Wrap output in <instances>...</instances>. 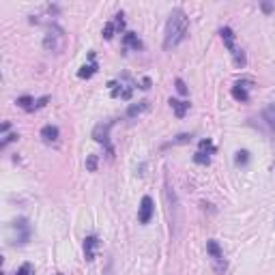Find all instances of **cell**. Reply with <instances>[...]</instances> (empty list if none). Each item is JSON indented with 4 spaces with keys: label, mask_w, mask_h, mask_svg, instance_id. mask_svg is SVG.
I'll return each instance as SVG.
<instances>
[{
    "label": "cell",
    "mask_w": 275,
    "mask_h": 275,
    "mask_svg": "<svg viewBox=\"0 0 275 275\" xmlns=\"http://www.w3.org/2000/svg\"><path fill=\"white\" fill-rule=\"evenodd\" d=\"M189 30V17L183 9H172V13L168 15L166 30H164V49H174L183 39L187 37Z\"/></svg>",
    "instance_id": "6da1fadb"
},
{
    "label": "cell",
    "mask_w": 275,
    "mask_h": 275,
    "mask_svg": "<svg viewBox=\"0 0 275 275\" xmlns=\"http://www.w3.org/2000/svg\"><path fill=\"white\" fill-rule=\"evenodd\" d=\"M164 200H166V211H168V221H170V232L172 237H177L179 234V223H181V215H179V198L174 189L170 187V181L166 179V187H164Z\"/></svg>",
    "instance_id": "7a4b0ae2"
},
{
    "label": "cell",
    "mask_w": 275,
    "mask_h": 275,
    "mask_svg": "<svg viewBox=\"0 0 275 275\" xmlns=\"http://www.w3.org/2000/svg\"><path fill=\"white\" fill-rule=\"evenodd\" d=\"M67 45V35H65V30L60 28L58 24H52L47 28V33L43 37V49L49 54H60L65 49Z\"/></svg>",
    "instance_id": "3957f363"
},
{
    "label": "cell",
    "mask_w": 275,
    "mask_h": 275,
    "mask_svg": "<svg viewBox=\"0 0 275 275\" xmlns=\"http://www.w3.org/2000/svg\"><path fill=\"white\" fill-rule=\"evenodd\" d=\"M30 234H33V228L26 217H17L9 223V241L11 245H24V243L30 241Z\"/></svg>",
    "instance_id": "277c9868"
},
{
    "label": "cell",
    "mask_w": 275,
    "mask_h": 275,
    "mask_svg": "<svg viewBox=\"0 0 275 275\" xmlns=\"http://www.w3.org/2000/svg\"><path fill=\"white\" fill-rule=\"evenodd\" d=\"M219 35H221L223 45H226V47H228V52L232 54L234 65H237V67H245V54H243V49H241V47H237V43H234V39H237V35L232 33V28L223 26V28L219 30Z\"/></svg>",
    "instance_id": "5b68a950"
},
{
    "label": "cell",
    "mask_w": 275,
    "mask_h": 275,
    "mask_svg": "<svg viewBox=\"0 0 275 275\" xmlns=\"http://www.w3.org/2000/svg\"><path fill=\"white\" fill-rule=\"evenodd\" d=\"M114 127V120H106V123H99L95 129H93V138L95 142H99V144H104L106 151H108V155L112 157V153H114V148H112L110 144V129Z\"/></svg>",
    "instance_id": "8992f818"
},
{
    "label": "cell",
    "mask_w": 275,
    "mask_h": 275,
    "mask_svg": "<svg viewBox=\"0 0 275 275\" xmlns=\"http://www.w3.org/2000/svg\"><path fill=\"white\" fill-rule=\"evenodd\" d=\"M207 252H209V256H211V260H213V269H215L217 273L226 271V258H223V252H221L219 243H217L215 239L207 241Z\"/></svg>",
    "instance_id": "52a82bcc"
},
{
    "label": "cell",
    "mask_w": 275,
    "mask_h": 275,
    "mask_svg": "<svg viewBox=\"0 0 275 275\" xmlns=\"http://www.w3.org/2000/svg\"><path fill=\"white\" fill-rule=\"evenodd\" d=\"M153 213H155V207H153V198L144 196L140 202V209H138V221L140 223H148L153 219Z\"/></svg>",
    "instance_id": "ba28073f"
},
{
    "label": "cell",
    "mask_w": 275,
    "mask_h": 275,
    "mask_svg": "<svg viewBox=\"0 0 275 275\" xmlns=\"http://www.w3.org/2000/svg\"><path fill=\"white\" fill-rule=\"evenodd\" d=\"M47 101H49V97H41L39 101H35L33 97H19V99L15 101V104H17L19 108H22V110H26V112H33V110H37V108L45 106Z\"/></svg>",
    "instance_id": "9c48e42d"
},
{
    "label": "cell",
    "mask_w": 275,
    "mask_h": 275,
    "mask_svg": "<svg viewBox=\"0 0 275 275\" xmlns=\"http://www.w3.org/2000/svg\"><path fill=\"white\" fill-rule=\"evenodd\" d=\"M247 84H249V82H245V80H243V82H237V84L232 86V97L237 99V101H243V104H245V101H249Z\"/></svg>",
    "instance_id": "30bf717a"
},
{
    "label": "cell",
    "mask_w": 275,
    "mask_h": 275,
    "mask_svg": "<svg viewBox=\"0 0 275 275\" xmlns=\"http://www.w3.org/2000/svg\"><path fill=\"white\" fill-rule=\"evenodd\" d=\"M146 110H148V101H146V99L138 101V104H131V106L127 108V118H138L142 112H146Z\"/></svg>",
    "instance_id": "8fae6325"
},
{
    "label": "cell",
    "mask_w": 275,
    "mask_h": 275,
    "mask_svg": "<svg viewBox=\"0 0 275 275\" xmlns=\"http://www.w3.org/2000/svg\"><path fill=\"white\" fill-rule=\"evenodd\" d=\"M99 245V239L97 237H86L84 239V254H86V260H95V249Z\"/></svg>",
    "instance_id": "7c38bea8"
},
{
    "label": "cell",
    "mask_w": 275,
    "mask_h": 275,
    "mask_svg": "<svg viewBox=\"0 0 275 275\" xmlns=\"http://www.w3.org/2000/svg\"><path fill=\"white\" fill-rule=\"evenodd\" d=\"M168 104H170V108H172V110H174V114H177L179 118H183V116H185V114H187V110H189V104H187V101L170 99Z\"/></svg>",
    "instance_id": "4fadbf2b"
},
{
    "label": "cell",
    "mask_w": 275,
    "mask_h": 275,
    "mask_svg": "<svg viewBox=\"0 0 275 275\" xmlns=\"http://www.w3.org/2000/svg\"><path fill=\"white\" fill-rule=\"evenodd\" d=\"M123 43H125V47L134 49V52H138V49H142V41L138 39V35H136V33H125V37H123Z\"/></svg>",
    "instance_id": "5bb4252c"
},
{
    "label": "cell",
    "mask_w": 275,
    "mask_h": 275,
    "mask_svg": "<svg viewBox=\"0 0 275 275\" xmlns=\"http://www.w3.org/2000/svg\"><path fill=\"white\" fill-rule=\"evenodd\" d=\"M58 136H60V131H58V127H54V125H45V127L41 129V138H43L45 142H56Z\"/></svg>",
    "instance_id": "9a60e30c"
},
{
    "label": "cell",
    "mask_w": 275,
    "mask_h": 275,
    "mask_svg": "<svg viewBox=\"0 0 275 275\" xmlns=\"http://www.w3.org/2000/svg\"><path fill=\"white\" fill-rule=\"evenodd\" d=\"M262 116H264V120H267V125H269V127L275 131V104H271V106L264 108Z\"/></svg>",
    "instance_id": "2e32d148"
},
{
    "label": "cell",
    "mask_w": 275,
    "mask_h": 275,
    "mask_svg": "<svg viewBox=\"0 0 275 275\" xmlns=\"http://www.w3.org/2000/svg\"><path fill=\"white\" fill-rule=\"evenodd\" d=\"M249 161V153L247 151H237V155H234V164L237 166H247Z\"/></svg>",
    "instance_id": "e0dca14e"
},
{
    "label": "cell",
    "mask_w": 275,
    "mask_h": 275,
    "mask_svg": "<svg viewBox=\"0 0 275 275\" xmlns=\"http://www.w3.org/2000/svg\"><path fill=\"white\" fill-rule=\"evenodd\" d=\"M95 71H97V65H95V63H93V65H84L82 69L78 71V76H80V78H90V76L95 73Z\"/></svg>",
    "instance_id": "ac0fdd59"
},
{
    "label": "cell",
    "mask_w": 275,
    "mask_h": 275,
    "mask_svg": "<svg viewBox=\"0 0 275 275\" xmlns=\"http://www.w3.org/2000/svg\"><path fill=\"white\" fill-rule=\"evenodd\" d=\"M193 161L205 166V164H209V161H211V155H209V153H205V151H198L196 155H193Z\"/></svg>",
    "instance_id": "d6986e66"
},
{
    "label": "cell",
    "mask_w": 275,
    "mask_h": 275,
    "mask_svg": "<svg viewBox=\"0 0 275 275\" xmlns=\"http://www.w3.org/2000/svg\"><path fill=\"white\" fill-rule=\"evenodd\" d=\"M33 271H35V267L30 262H24L22 267H19L17 271H15V275H33Z\"/></svg>",
    "instance_id": "ffe728a7"
},
{
    "label": "cell",
    "mask_w": 275,
    "mask_h": 275,
    "mask_svg": "<svg viewBox=\"0 0 275 275\" xmlns=\"http://www.w3.org/2000/svg\"><path fill=\"white\" fill-rule=\"evenodd\" d=\"M200 151H207L209 155H213V153H215V146H213V142L207 138V140H200Z\"/></svg>",
    "instance_id": "44dd1931"
},
{
    "label": "cell",
    "mask_w": 275,
    "mask_h": 275,
    "mask_svg": "<svg viewBox=\"0 0 275 275\" xmlns=\"http://www.w3.org/2000/svg\"><path fill=\"white\" fill-rule=\"evenodd\" d=\"M104 275H116V271H114V260H112V258H108V260H106Z\"/></svg>",
    "instance_id": "7402d4cb"
},
{
    "label": "cell",
    "mask_w": 275,
    "mask_h": 275,
    "mask_svg": "<svg viewBox=\"0 0 275 275\" xmlns=\"http://www.w3.org/2000/svg\"><path fill=\"white\" fill-rule=\"evenodd\" d=\"M86 168H88L90 172H95V170H97V155H88V159H86Z\"/></svg>",
    "instance_id": "603a6c76"
},
{
    "label": "cell",
    "mask_w": 275,
    "mask_h": 275,
    "mask_svg": "<svg viewBox=\"0 0 275 275\" xmlns=\"http://www.w3.org/2000/svg\"><path fill=\"white\" fill-rule=\"evenodd\" d=\"M17 138H19L17 134H9V136H5V140L0 142V148H7V144H9V142H15Z\"/></svg>",
    "instance_id": "cb8c5ba5"
},
{
    "label": "cell",
    "mask_w": 275,
    "mask_h": 275,
    "mask_svg": "<svg viewBox=\"0 0 275 275\" xmlns=\"http://www.w3.org/2000/svg\"><path fill=\"white\" fill-rule=\"evenodd\" d=\"M112 35H114V24L108 22L106 28H104V37H106V39H112Z\"/></svg>",
    "instance_id": "d4e9b609"
},
{
    "label": "cell",
    "mask_w": 275,
    "mask_h": 275,
    "mask_svg": "<svg viewBox=\"0 0 275 275\" xmlns=\"http://www.w3.org/2000/svg\"><path fill=\"white\" fill-rule=\"evenodd\" d=\"M177 90L181 95H187V86H185V82H183L181 78H177Z\"/></svg>",
    "instance_id": "484cf974"
},
{
    "label": "cell",
    "mask_w": 275,
    "mask_h": 275,
    "mask_svg": "<svg viewBox=\"0 0 275 275\" xmlns=\"http://www.w3.org/2000/svg\"><path fill=\"white\" fill-rule=\"evenodd\" d=\"M191 136L189 134H181V136H177V140H172V144H181V142H187Z\"/></svg>",
    "instance_id": "4316f807"
},
{
    "label": "cell",
    "mask_w": 275,
    "mask_h": 275,
    "mask_svg": "<svg viewBox=\"0 0 275 275\" xmlns=\"http://www.w3.org/2000/svg\"><path fill=\"white\" fill-rule=\"evenodd\" d=\"M262 9H264V11H273V5H269V3H262Z\"/></svg>",
    "instance_id": "83f0119b"
},
{
    "label": "cell",
    "mask_w": 275,
    "mask_h": 275,
    "mask_svg": "<svg viewBox=\"0 0 275 275\" xmlns=\"http://www.w3.org/2000/svg\"><path fill=\"white\" fill-rule=\"evenodd\" d=\"M9 127H11L9 123H3V134H7V131H9Z\"/></svg>",
    "instance_id": "f1b7e54d"
},
{
    "label": "cell",
    "mask_w": 275,
    "mask_h": 275,
    "mask_svg": "<svg viewBox=\"0 0 275 275\" xmlns=\"http://www.w3.org/2000/svg\"><path fill=\"white\" fill-rule=\"evenodd\" d=\"M56 275H63V273H56Z\"/></svg>",
    "instance_id": "f546056e"
}]
</instances>
